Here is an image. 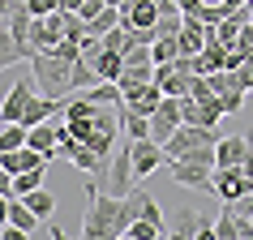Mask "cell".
I'll return each instance as SVG.
<instances>
[{
    "instance_id": "cell-1",
    "label": "cell",
    "mask_w": 253,
    "mask_h": 240,
    "mask_svg": "<svg viewBox=\"0 0 253 240\" xmlns=\"http://www.w3.org/2000/svg\"><path fill=\"white\" fill-rule=\"evenodd\" d=\"M60 116H65V124L73 129V137L86 142L99 159H107V155L116 150L120 133H125V124H120V103H99V99H90V94L65 99Z\"/></svg>"
},
{
    "instance_id": "cell-2",
    "label": "cell",
    "mask_w": 253,
    "mask_h": 240,
    "mask_svg": "<svg viewBox=\"0 0 253 240\" xmlns=\"http://www.w3.org/2000/svg\"><path fill=\"white\" fill-rule=\"evenodd\" d=\"M133 185H137V172H133V142L125 137V142H116V150H112L107 159H99V167L86 176V189L107 193V198H125V193H133Z\"/></svg>"
},
{
    "instance_id": "cell-3",
    "label": "cell",
    "mask_w": 253,
    "mask_h": 240,
    "mask_svg": "<svg viewBox=\"0 0 253 240\" xmlns=\"http://www.w3.org/2000/svg\"><path fill=\"white\" fill-rule=\"evenodd\" d=\"M90 193V210L82 219V236L86 240H125L129 232V210H125V198H107V193Z\"/></svg>"
},
{
    "instance_id": "cell-4",
    "label": "cell",
    "mask_w": 253,
    "mask_h": 240,
    "mask_svg": "<svg viewBox=\"0 0 253 240\" xmlns=\"http://www.w3.org/2000/svg\"><path fill=\"white\" fill-rule=\"evenodd\" d=\"M73 65H78V60H65V56H56V52H35L30 69H35L39 94H52V99L73 94Z\"/></svg>"
},
{
    "instance_id": "cell-5",
    "label": "cell",
    "mask_w": 253,
    "mask_h": 240,
    "mask_svg": "<svg viewBox=\"0 0 253 240\" xmlns=\"http://www.w3.org/2000/svg\"><path fill=\"white\" fill-rule=\"evenodd\" d=\"M60 39H69V9H56V13L30 22V47L35 52H52Z\"/></svg>"
},
{
    "instance_id": "cell-6",
    "label": "cell",
    "mask_w": 253,
    "mask_h": 240,
    "mask_svg": "<svg viewBox=\"0 0 253 240\" xmlns=\"http://www.w3.org/2000/svg\"><path fill=\"white\" fill-rule=\"evenodd\" d=\"M168 172H172V185H185L193 193H214V167H202V163H189V159H168Z\"/></svg>"
},
{
    "instance_id": "cell-7",
    "label": "cell",
    "mask_w": 253,
    "mask_h": 240,
    "mask_svg": "<svg viewBox=\"0 0 253 240\" xmlns=\"http://www.w3.org/2000/svg\"><path fill=\"white\" fill-rule=\"evenodd\" d=\"M245 193H253V176H245L240 163L214 167V198L219 201H236V198H245Z\"/></svg>"
},
{
    "instance_id": "cell-8",
    "label": "cell",
    "mask_w": 253,
    "mask_h": 240,
    "mask_svg": "<svg viewBox=\"0 0 253 240\" xmlns=\"http://www.w3.org/2000/svg\"><path fill=\"white\" fill-rule=\"evenodd\" d=\"M180 124H185V120H180V99L163 94V103L150 112V137H155V142L163 146V142H168V137H172Z\"/></svg>"
},
{
    "instance_id": "cell-9",
    "label": "cell",
    "mask_w": 253,
    "mask_h": 240,
    "mask_svg": "<svg viewBox=\"0 0 253 240\" xmlns=\"http://www.w3.org/2000/svg\"><path fill=\"white\" fill-rule=\"evenodd\" d=\"M30 99H35V73H22V78L9 86V94L0 99V116H4V124L22 120V112H26Z\"/></svg>"
},
{
    "instance_id": "cell-10",
    "label": "cell",
    "mask_w": 253,
    "mask_h": 240,
    "mask_svg": "<svg viewBox=\"0 0 253 240\" xmlns=\"http://www.w3.org/2000/svg\"><path fill=\"white\" fill-rule=\"evenodd\" d=\"M133 142V137H129ZM168 163V155H163V146L155 142V137H137L133 142V172H137V180H146V176H155Z\"/></svg>"
},
{
    "instance_id": "cell-11",
    "label": "cell",
    "mask_w": 253,
    "mask_h": 240,
    "mask_svg": "<svg viewBox=\"0 0 253 240\" xmlns=\"http://www.w3.org/2000/svg\"><path fill=\"white\" fill-rule=\"evenodd\" d=\"M120 22L129 30H155V22H159V0H125L120 4Z\"/></svg>"
},
{
    "instance_id": "cell-12",
    "label": "cell",
    "mask_w": 253,
    "mask_h": 240,
    "mask_svg": "<svg viewBox=\"0 0 253 240\" xmlns=\"http://www.w3.org/2000/svg\"><path fill=\"white\" fill-rule=\"evenodd\" d=\"M214 26H206L198 13H185V26H180V56H198L206 43H211Z\"/></svg>"
},
{
    "instance_id": "cell-13",
    "label": "cell",
    "mask_w": 253,
    "mask_h": 240,
    "mask_svg": "<svg viewBox=\"0 0 253 240\" xmlns=\"http://www.w3.org/2000/svg\"><path fill=\"white\" fill-rule=\"evenodd\" d=\"M253 150V142L245 133H232V137H219L214 142V167H232V163H245V155Z\"/></svg>"
},
{
    "instance_id": "cell-14",
    "label": "cell",
    "mask_w": 253,
    "mask_h": 240,
    "mask_svg": "<svg viewBox=\"0 0 253 240\" xmlns=\"http://www.w3.org/2000/svg\"><path fill=\"white\" fill-rule=\"evenodd\" d=\"M155 81H159L163 94H172V99H185L189 86H193V73H180V69L168 60V65H155Z\"/></svg>"
},
{
    "instance_id": "cell-15",
    "label": "cell",
    "mask_w": 253,
    "mask_h": 240,
    "mask_svg": "<svg viewBox=\"0 0 253 240\" xmlns=\"http://www.w3.org/2000/svg\"><path fill=\"white\" fill-rule=\"evenodd\" d=\"M0 167L17 176V172H30V167H47V155L35 150V146H17V150H4L0 155Z\"/></svg>"
},
{
    "instance_id": "cell-16",
    "label": "cell",
    "mask_w": 253,
    "mask_h": 240,
    "mask_svg": "<svg viewBox=\"0 0 253 240\" xmlns=\"http://www.w3.org/2000/svg\"><path fill=\"white\" fill-rule=\"evenodd\" d=\"M26 146H35V150H43L47 159H56V155H60V124H52V120L35 124L26 133Z\"/></svg>"
},
{
    "instance_id": "cell-17",
    "label": "cell",
    "mask_w": 253,
    "mask_h": 240,
    "mask_svg": "<svg viewBox=\"0 0 253 240\" xmlns=\"http://www.w3.org/2000/svg\"><path fill=\"white\" fill-rule=\"evenodd\" d=\"M60 107H65V99H52V94H35V99L26 103V112H22V124H26V129H35V124H43V120H52Z\"/></svg>"
},
{
    "instance_id": "cell-18",
    "label": "cell",
    "mask_w": 253,
    "mask_h": 240,
    "mask_svg": "<svg viewBox=\"0 0 253 240\" xmlns=\"http://www.w3.org/2000/svg\"><path fill=\"white\" fill-rule=\"evenodd\" d=\"M9 223L22 227V232H30V236H43V223H47V219H39L22 198H13V201H9Z\"/></svg>"
},
{
    "instance_id": "cell-19",
    "label": "cell",
    "mask_w": 253,
    "mask_h": 240,
    "mask_svg": "<svg viewBox=\"0 0 253 240\" xmlns=\"http://www.w3.org/2000/svg\"><path fill=\"white\" fill-rule=\"evenodd\" d=\"M159 103H163V90H159V81H150V86H142V90L125 94V103H120V107H133V112H142V116H150V112H155Z\"/></svg>"
},
{
    "instance_id": "cell-20",
    "label": "cell",
    "mask_w": 253,
    "mask_h": 240,
    "mask_svg": "<svg viewBox=\"0 0 253 240\" xmlns=\"http://www.w3.org/2000/svg\"><path fill=\"white\" fill-rule=\"evenodd\" d=\"M17 60H35V52H30L26 43H17L13 35H9V26H4L0 30V73H4L9 65H17Z\"/></svg>"
},
{
    "instance_id": "cell-21",
    "label": "cell",
    "mask_w": 253,
    "mask_h": 240,
    "mask_svg": "<svg viewBox=\"0 0 253 240\" xmlns=\"http://www.w3.org/2000/svg\"><path fill=\"white\" fill-rule=\"evenodd\" d=\"M172 236L176 240H198V210H193V206H176Z\"/></svg>"
},
{
    "instance_id": "cell-22",
    "label": "cell",
    "mask_w": 253,
    "mask_h": 240,
    "mask_svg": "<svg viewBox=\"0 0 253 240\" xmlns=\"http://www.w3.org/2000/svg\"><path fill=\"white\" fill-rule=\"evenodd\" d=\"M120 124H125V133L133 137H150V116H142V112H133V107H120Z\"/></svg>"
},
{
    "instance_id": "cell-23",
    "label": "cell",
    "mask_w": 253,
    "mask_h": 240,
    "mask_svg": "<svg viewBox=\"0 0 253 240\" xmlns=\"http://www.w3.org/2000/svg\"><path fill=\"white\" fill-rule=\"evenodd\" d=\"M22 201H26L30 210L39 214V219H52V214H56V198H52V193H47L43 185H39V189H30V193H26Z\"/></svg>"
},
{
    "instance_id": "cell-24",
    "label": "cell",
    "mask_w": 253,
    "mask_h": 240,
    "mask_svg": "<svg viewBox=\"0 0 253 240\" xmlns=\"http://www.w3.org/2000/svg\"><path fill=\"white\" fill-rule=\"evenodd\" d=\"M150 81H155V69H125L116 78V86L125 94H133V90H142V86H150Z\"/></svg>"
},
{
    "instance_id": "cell-25",
    "label": "cell",
    "mask_w": 253,
    "mask_h": 240,
    "mask_svg": "<svg viewBox=\"0 0 253 240\" xmlns=\"http://www.w3.org/2000/svg\"><path fill=\"white\" fill-rule=\"evenodd\" d=\"M26 124H22V120H13V124H4V129H0V155H4V150H17V146H26Z\"/></svg>"
},
{
    "instance_id": "cell-26",
    "label": "cell",
    "mask_w": 253,
    "mask_h": 240,
    "mask_svg": "<svg viewBox=\"0 0 253 240\" xmlns=\"http://www.w3.org/2000/svg\"><path fill=\"white\" fill-rule=\"evenodd\" d=\"M129 240H159V236H168V227H159V223H150V219H133L129 223V232H125Z\"/></svg>"
},
{
    "instance_id": "cell-27",
    "label": "cell",
    "mask_w": 253,
    "mask_h": 240,
    "mask_svg": "<svg viewBox=\"0 0 253 240\" xmlns=\"http://www.w3.org/2000/svg\"><path fill=\"white\" fill-rule=\"evenodd\" d=\"M43 172H47V167H30V172H17V176H13V193H17V198H26L30 189H39V185H43Z\"/></svg>"
},
{
    "instance_id": "cell-28",
    "label": "cell",
    "mask_w": 253,
    "mask_h": 240,
    "mask_svg": "<svg viewBox=\"0 0 253 240\" xmlns=\"http://www.w3.org/2000/svg\"><path fill=\"white\" fill-rule=\"evenodd\" d=\"M86 94H90V99H99V103H125V90H120L116 81H94Z\"/></svg>"
},
{
    "instance_id": "cell-29",
    "label": "cell",
    "mask_w": 253,
    "mask_h": 240,
    "mask_svg": "<svg viewBox=\"0 0 253 240\" xmlns=\"http://www.w3.org/2000/svg\"><path fill=\"white\" fill-rule=\"evenodd\" d=\"M150 52H155V65L176 60V56H180V35H176V39H155V43H150Z\"/></svg>"
},
{
    "instance_id": "cell-30",
    "label": "cell",
    "mask_w": 253,
    "mask_h": 240,
    "mask_svg": "<svg viewBox=\"0 0 253 240\" xmlns=\"http://www.w3.org/2000/svg\"><path fill=\"white\" fill-rule=\"evenodd\" d=\"M232 78H236V86H240L245 94L253 90V56H249V60H240V65L232 69Z\"/></svg>"
},
{
    "instance_id": "cell-31",
    "label": "cell",
    "mask_w": 253,
    "mask_h": 240,
    "mask_svg": "<svg viewBox=\"0 0 253 240\" xmlns=\"http://www.w3.org/2000/svg\"><path fill=\"white\" fill-rule=\"evenodd\" d=\"M214 210H198V240H214Z\"/></svg>"
},
{
    "instance_id": "cell-32",
    "label": "cell",
    "mask_w": 253,
    "mask_h": 240,
    "mask_svg": "<svg viewBox=\"0 0 253 240\" xmlns=\"http://www.w3.org/2000/svg\"><path fill=\"white\" fill-rule=\"evenodd\" d=\"M26 9L35 17H47V13H56V9H60V0H26Z\"/></svg>"
},
{
    "instance_id": "cell-33",
    "label": "cell",
    "mask_w": 253,
    "mask_h": 240,
    "mask_svg": "<svg viewBox=\"0 0 253 240\" xmlns=\"http://www.w3.org/2000/svg\"><path fill=\"white\" fill-rule=\"evenodd\" d=\"M99 9H107L103 0H82V4H78V17H86V22H90V17L99 13Z\"/></svg>"
},
{
    "instance_id": "cell-34",
    "label": "cell",
    "mask_w": 253,
    "mask_h": 240,
    "mask_svg": "<svg viewBox=\"0 0 253 240\" xmlns=\"http://www.w3.org/2000/svg\"><path fill=\"white\" fill-rule=\"evenodd\" d=\"M78 4L82 0H60V9H69V13H78Z\"/></svg>"
},
{
    "instance_id": "cell-35",
    "label": "cell",
    "mask_w": 253,
    "mask_h": 240,
    "mask_svg": "<svg viewBox=\"0 0 253 240\" xmlns=\"http://www.w3.org/2000/svg\"><path fill=\"white\" fill-rule=\"evenodd\" d=\"M103 4H112V9H120V4H125V0H103Z\"/></svg>"
},
{
    "instance_id": "cell-36",
    "label": "cell",
    "mask_w": 253,
    "mask_h": 240,
    "mask_svg": "<svg viewBox=\"0 0 253 240\" xmlns=\"http://www.w3.org/2000/svg\"><path fill=\"white\" fill-rule=\"evenodd\" d=\"M4 26H9V17H0V30H4Z\"/></svg>"
},
{
    "instance_id": "cell-37",
    "label": "cell",
    "mask_w": 253,
    "mask_h": 240,
    "mask_svg": "<svg viewBox=\"0 0 253 240\" xmlns=\"http://www.w3.org/2000/svg\"><path fill=\"white\" fill-rule=\"evenodd\" d=\"M0 129H4V116H0Z\"/></svg>"
},
{
    "instance_id": "cell-38",
    "label": "cell",
    "mask_w": 253,
    "mask_h": 240,
    "mask_svg": "<svg viewBox=\"0 0 253 240\" xmlns=\"http://www.w3.org/2000/svg\"><path fill=\"white\" fill-rule=\"evenodd\" d=\"M206 4H219V0H206Z\"/></svg>"
}]
</instances>
